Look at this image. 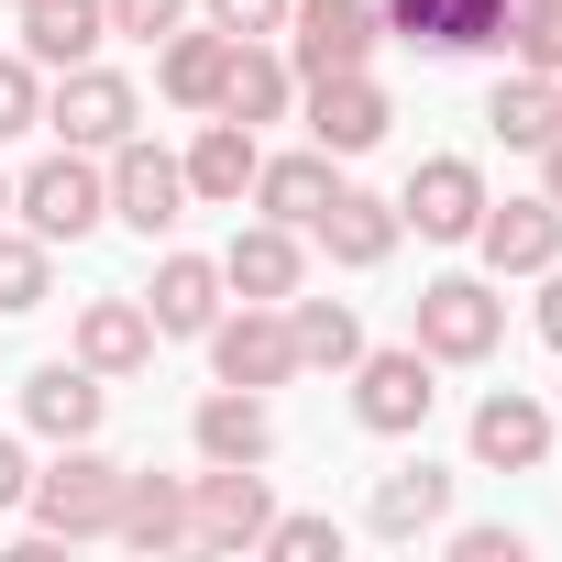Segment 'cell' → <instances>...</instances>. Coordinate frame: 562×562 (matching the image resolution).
<instances>
[{
    "mask_svg": "<svg viewBox=\"0 0 562 562\" xmlns=\"http://www.w3.org/2000/svg\"><path fill=\"white\" fill-rule=\"evenodd\" d=\"M12 210H23L34 243H89V232L111 221V166L78 155V144H56L34 177H12Z\"/></svg>",
    "mask_w": 562,
    "mask_h": 562,
    "instance_id": "cell-1",
    "label": "cell"
},
{
    "mask_svg": "<svg viewBox=\"0 0 562 562\" xmlns=\"http://www.w3.org/2000/svg\"><path fill=\"white\" fill-rule=\"evenodd\" d=\"M34 529L45 540H111V518H122V463L111 452H89V441H67L45 474H34Z\"/></svg>",
    "mask_w": 562,
    "mask_h": 562,
    "instance_id": "cell-2",
    "label": "cell"
},
{
    "mask_svg": "<svg viewBox=\"0 0 562 562\" xmlns=\"http://www.w3.org/2000/svg\"><path fill=\"white\" fill-rule=\"evenodd\" d=\"M496 342H507V299L485 276H430L419 288V353L430 364H485Z\"/></svg>",
    "mask_w": 562,
    "mask_h": 562,
    "instance_id": "cell-3",
    "label": "cell"
},
{
    "mask_svg": "<svg viewBox=\"0 0 562 562\" xmlns=\"http://www.w3.org/2000/svg\"><path fill=\"white\" fill-rule=\"evenodd\" d=\"M133 122H144L133 78H111V67H56V89H45V133H56V144L111 155V144H133Z\"/></svg>",
    "mask_w": 562,
    "mask_h": 562,
    "instance_id": "cell-4",
    "label": "cell"
},
{
    "mask_svg": "<svg viewBox=\"0 0 562 562\" xmlns=\"http://www.w3.org/2000/svg\"><path fill=\"white\" fill-rule=\"evenodd\" d=\"M430 375H441V364H430L419 342H397V353H353V419H364L375 441H408V430L430 419V397H441Z\"/></svg>",
    "mask_w": 562,
    "mask_h": 562,
    "instance_id": "cell-5",
    "label": "cell"
},
{
    "mask_svg": "<svg viewBox=\"0 0 562 562\" xmlns=\"http://www.w3.org/2000/svg\"><path fill=\"white\" fill-rule=\"evenodd\" d=\"M375 34H386L375 0H299V12H288V67H299V89H310V78L364 67V56H375Z\"/></svg>",
    "mask_w": 562,
    "mask_h": 562,
    "instance_id": "cell-6",
    "label": "cell"
},
{
    "mask_svg": "<svg viewBox=\"0 0 562 562\" xmlns=\"http://www.w3.org/2000/svg\"><path fill=\"white\" fill-rule=\"evenodd\" d=\"M265 518H276L265 463H210V474L188 485V540H199V551H254Z\"/></svg>",
    "mask_w": 562,
    "mask_h": 562,
    "instance_id": "cell-7",
    "label": "cell"
},
{
    "mask_svg": "<svg viewBox=\"0 0 562 562\" xmlns=\"http://www.w3.org/2000/svg\"><path fill=\"white\" fill-rule=\"evenodd\" d=\"M199 342H210L221 386H254V397L299 375V342H288V310H276V299H243V321H210Z\"/></svg>",
    "mask_w": 562,
    "mask_h": 562,
    "instance_id": "cell-8",
    "label": "cell"
},
{
    "mask_svg": "<svg viewBox=\"0 0 562 562\" xmlns=\"http://www.w3.org/2000/svg\"><path fill=\"white\" fill-rule=\"evenodd\" d=\"M111 221H133L144 243L177 232V221H188V166H177L166 144H144V133L111 144Z\"/></svg>",
    "mask_w": 562,
    "mask_h": 562,
    "instance_id": "cell-9",
    "label": "cell"
},
{
    "mask_svg": "<svg viewBox=\"0 0 562 562\" xmlns=\"http://www.w3.org/2000/svg\"><path fill=\"white\" fill-rule=\"evenodd\" d=\"M397 221H408L419 243H474V221H485V166H474V155H430V166L397 188Z\"/></svg>",
    "mask_w": 562,
    "mask_h": 562,
    "instance_id": "cell-10",
    "label": "cell"
},
{
    "mask_svg": "<svg viewBox=\"0 0 562 562\" xmlns=\"http://www.w3.org/2000/svg\"><path fill=\"white\" fill-rule=\"evenodd\" d=\"M375 12H386L419 56H485V45H507V12H518V0H375Z\"/></svg>",
    "mask_w": 562,
    "mask_h": 562,
    "instance_id": "cell-11",
    "label": "cell"
},
{
    "mask_svg": "<svg viewBox=\"0 0 562 562\" xmlns=\"http://www.w3.org/2000/svg\"><path fill=\"white\" fill-rule=\"evenodd\" d=\"M474 254H485V276H551L562 265V210L551 199H485V221H474Z\"/></svg>",
    "mask_w": 562,
    "mask_h": 562,
    "instance_id": "cell-12",
    "label": "cell"
},
{
    "mask_svg": "<svg viewBox=\"0 0 562 562\" xmlns=\"http://www.w3.org/2000/svg\"><path fill=\"white\" fill-rule=\"evenodd\" d=\"M386 89L364 78V67H342V78H310V144L321 155H364V144H386Z\"/></svg>",
    "mask_w": 562,
    "mask_h": 562,
    "instance_id": "cell-13",
    "label": "cell"
},
{
    "mask_svg": "<svg viewBox=\"0 0 562 562\" xmlns=\"http://www.w3.org/2000/svg\"><path fill=\"white\" fill-rule=\"evenodd\" d=\"M221 299H232V288H221L210 254H166L155 288H144V321H155V342H199V331L221 321Z\"/></svg>",
    "mask_w": 562,
    "mask_h": 562,
    "instance_id": "cell-14",
    "label": "cell"
},
{
    "mask_svg": "<svg viewBox=\"0 0 562 562\" xmlns=\"http://www.w3.org/2000/svg\"><path fill=\"white\" fill-rule=\"evenodd\" d=\"M299 276H310V254H299L288 221H243L232 254H221V288H232V299H276V310H288V299H299Z\"/></svg>",
    "mask_w": 562,
    "mask_h": 562,
    "instance_id": "cell-15",
    "label": "cell"
},
{
    "mask_svg": "<svg viewBox=\"0 0 562 562\" xmlns=\"http://www.w3.org/2000/svg\"><path fill=\"white\" fill-rule=\"evenodd\" d=\"M188 441H199V463H276V408L254 386H210Z\"/></svg>",
    "mask_w": 562,
    "mask_h": 562,
    "instance_id": "cell-16",
    "label": "cell"
},
{
    "mask_svg": "<svg viewBox=\"0 0 562 562\" xmlns=\"http://www.w3.org/2000/svg\"><path fill=\"white\" fill-rule=\"evenodd\" d=\"M551 430H562V419H551L529 386H496V397L474 408V463H485V474H529V463L551 452Z\"/></svg>",
    "mask_w": 562,
    "mask_h": 562,
    "instance_id": "cell-17",
    "label": "cell"
},
{
    "mask_svg": "<svg viewBox=\"0 0 562 562\" xmlns=\"http://www.w3.org/2000/svg\"><path fill=\"white\" fill-rule=\"evenodd\" d=\"M310 232H321V254H331V265H353V276H364V265H386V254H397V232H408V221H397V199H375V188H331V210H321Z\"/></svg>",
    "mask_w": 562,
    "mask_h": 562,
    "instance_id": "cell-18",
    "label": "cell"
},
{
    "mask_svg": "<svg viewBox=\"0 0 562 562\" xmlns=\"http://www.w3.org/2000/svg\"><path fill=\"white\" fill-rule=\"evenodd\" d=\"M100 408H111V386H100L89 364H34V375H23V419H34L45 441H100Z\"/></svg>",
    "mask_w": 562,
    "mask_h": 562,
    "instance_id": "cell-19",
    "label": "cell"
},
{
    "mask_svg": "<svg viewBox=\"0 0 562 562\" xmlns=\"http://www.w3.org/2000/svg\"><path fill=\"white\" fill-rule=\"evenodd\" d=\"M177 166H188V199H221V210H243V199H254V166H265V144H254V122H199V144H188Z\"/></svg>",
    "mask_w": 562,
    "mask_h": 562,
    "instance_id": "cell-20",
    "label": "cell"
},
{
    "mask_svg": "<svg viewBox=\"0 0 562 562\" xmlns=\"http://www.w3.org/2000/svg\"><path fill=\"white\" fill-rule=\"evenodd\" d=\"M452 518V474L441 463H397V474H375V496H364V529L375 540H419V529H441Z\"/></svg>",
    "mask_w": 562,
    "mask_h": 562,
    "instance_id": "cell-21",
    "label": "cell"
},
{
    "mask_svg": "<svg viewBox=\"0 0 562 562\" xmlns=\"http://www.w3.org/2000/svg\"><path fill=\"white\" fill-rule=\"evenodd\" d=\"M23 12V56L34 67H89L111 34V0H12Z\"/></svg>",
    "mask_w": 562,
    "mask_h": 562,
    "instance_id": "cell-22",
    "label": "cell"
},
{
    "mask_svg": "<svg viewBox=\"0 0 562 562\" xmlns=\"http://www.w3.org/2000/svg\"><path fill=\"white\" fill-rule=\"evenodd\" d=\"M78 364H89V375H144V364H155L144 299H89V310H78Z\"/></svg>",
    "mask_w": 562,
    "mask_h": 562,
    "instance_id": "cell-23",
    "label": "cell"
},
{
    "mask_svg": "<svg viewBox=\"0 0 562 562\" xmlns=\"http://www.w3.org/2000/svg\"><path fill=\"white\" fill-rule=\"evenodd\" d=\"M299 111V67L276 56V45H232L221 67V122H288Z\"/></svg>",
    "mask_w": 562,
    "mask_h": 562,
    "instance_id": "cell-24",
    "label": "cell"
},
{
    "mask_svg": "<svg viewBox=\"0 0 562 562\" xmlns=\"http://www.w3.org/2000/svg\"><path fill=\"white\" fill-rule=\"evenodd\" d=\"M331 188H342V177H331L321 144H310V155H265V166H254V210H265V221H288V232H310V221L331 210Z\"/></svg>",
    "mask_w": 562,
    "mask_h": 562,
    "instance_id": "cell-25",
    "label": "cell"
},
{
    "mask_svg": "<svg viewBox=\"0 0 562 562\" xmlns=\"http://www.w3.org/2000/svg\"><path fill=\"white\" fill-rule=\"evenodd\" d=\"M221 67H232V34H221V23H210V34L177 23V34L155 45V89H166L177 111H221Z\"/></svg>",
    "mask_w": 562,
    "mask_h": 562,
    "instance_id": "cell-26",
    "label": "cell"
},
{
    "mask_svg": "<svg viewBox=\"0 0 562 562\" xmlns=\"http://www.w3.org/2000/svg\"><path fill=\"white\" fill-rule=\"evenodd\" d=\"M485 122H496V144L540 155V144L562 133V78H529V67H507V78L485 89Z\"/></svg>",
    "mask_w": 562,
    "mask_h": 562,
    "instance_id": "cell-27",
    "label": "cell"
},
{
    "mask_svg": "<svg viewBox=\"0 0 562 562\" xmlns=\"http://www.w3.org/2000/svg\"><path fill=\"white\" fill-rule=\"evenodd\" d=\"M111 540H133V551H188V485H177V474H122Z\"/></svg>",
    "mask_w": 562,
    "mask_h": 562,
    "instance_id": "cell-28",
    "label": "cell"
},
{
    "mask_svg": "<svg viewBox=\"0 0 562 562\" xmlns=\"http://www.w3.org/2000/svg\"><path fill=\"white\" fill-rule=\"evenodd\" d=\"M288 342H299V375H310V364H321V375H353L364 321H353L342 299H288Z\"/></svg>",
    "mask_w": 562,
    "mask_h": 562,
    "instance_id": "cell-29",
    "label": "cell"
},
{
    "mask_svg": "<svg viewBox=\"0 0 562 562\" xmlns=\"http://www.w3.org/2000/svg\"><path fill=\"white\" fill-rule=\"evenodd\" d=\"M45 288H56V243L0 232V310H45Z\"/></svg>",
    "mask_w": 562,
    "mask_h": 562,
    "instance_id": "cell-30",
    "label": "cell"
},
{
    "mask_svg": "<svg viewBox=\"0 0 562 562\" xmlns=\"http://www.w3.org/2000/svg\"><path fill=\"white\" fill-rule=\"evenodd\" d=\"M507 45H518L529 78H562V0H518V12H507Z\"/></svg>",
    "mask_w": 562,
    "mask_h": 562,
    "instance_id": "cell-31",
    "label": "cell"
},
{
    "mask_svg": "<svg viewBox=\"0 0 562 562\" xmlns=\"http://www.w3.org/2000/svg\"><path fill=\"white\" fill-rule=\"evenodd\" d=\"M34 122H45V67L34 56H0V144L34 133Z\"/></svg>",
    "mask_w": 562,
    "mask_h": 562,
    "instance_id": "cell-32",
    "label": "cell"
},
{
    "mask_svg": "<svg viewBox=\"0 0 562 562\" xmlns=\"http://www.w3.org/2000/svg\"><path fill=\"white\" fill-rule=\"evenodd\" d=\"M254 551H276V562H321V551H342V529H331V518H265Z\"/></svg>",
    "mask_w": 562,
    "mask_h": 562,
    "instance_id": "cell-33",
    "label": "cell"
},
{
    "mask_svg": "<svg viewBox=\"0 0 562 562\" xmlns=\"http://www.w3.org/2000/svg\"><path fill=\"white\" fill-rule=\"evenodd\" d=\"M288 12H299V0H210V23H221L232 45H265V34H288Z\"/></svg>",
    "mask_w": 562,
    "mask_h": 562,
    "instance_id": "cell-34",
    "label": "cell"
},
{
    "mask_svg": "<svg viewBox=\"0 0 562 562\" xmlns=\"http://www.w3.org/2000/svg\"><path fill=\"white\" fill-rule=\"evenodd\" d=\"M188 23V0H111V34H133V45H166Z\"/></svg>",
    "mask_w": 562,
    "mask_h": 562,
    "instance_id": "cell-35",
    "label": "cell"
},
{
    "mask_svg": "<svg viewBox=\"0 0 562 562\" xmlns=\"http://www.w3.org/2000/svg\"><path fill=\"white\" fill-rule=\"evenodd\" d=\"M518 551H529V540L496 529V518H485V529H452V562H518Z\"/></svg>",
    "mask_w": 562,
    "mask_h": 562,
    "instance_id": "cell-36",
    "label": "cell"
},
{
    "mask_svg": "<svg viewBox=\"0 0 562 562\" xmlns=\"http://www.w3.org/2000/svg\"><path fill=\"white\" fill-rule=\"evenodd\" d=\"M23 496H34V463H23V441H12V430H0V518H12Z\"/></svg>",
    "mask_w": 562,
    "mask_h": 562,
    "instance_id": "cell-37",
    "label": "cell"
},
{
    "mask_svg": "<svg viewBox=\"0 0 562 562\" xmlns=\"http://www.w3.org/2000/svg\"><path fill=\"white\" fill-rule=\"evenodd\" d=\"M540 342L562 353V265H551V288H540Z\"/></svg>",
    "mask_w": 562,
    "mask_h": 562,
    "instance_id": "cell-38",
    "label": "cell"
},
{
    "mask_svg": "<svg viewBox=\"0 0 562 562\" xmlns=\"http://www.w3.org/2000/svg\"><path fill=\"white\" fill-rule=\"evenodd\" d=\"M540 199H551V210H562V133H551V144H540Z\"/></svg>",
    "mask_w": 562,
    "mask_h": 562,
    "instance_id": "cell-39",
    "label": "cell"
},
{
    "mask_svg": "<svg viewBox=\"0 0 562 562\" xmlns=\"http://www.w3.org/2000/svg\"><path fill=\"white\" fill-rule=\"evenodd\" d=\"M0 210H12V177H0Z\"/></svg>",
    "mask_w": 562,
    "mask_h": 562,
    "instance_id": "cell-40",
    "label": "cell"
},
{
    "mask_svg": "<svg viewBox=\"0 0 562 562\" xmlns=\"http://www.w3.org/2000/svg\"><path fill=\"white\" fill-rule=\"evenodd\" d=\"M551 419H562V397H551Z\"/></svg>",
    "mask_w": 562,
    "mask_h": 562,
    "instance_id": "cell-41",
    "label": "cell"
}]
</instances>
